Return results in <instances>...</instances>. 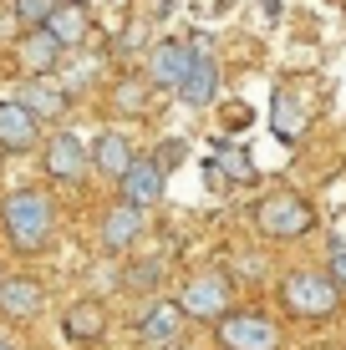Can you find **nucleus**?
Returning a JSON list of instances; mask_svg holds the SVG:
<instances>
[{"mask_svg":"<svg viewBox=\"0 0 346 350\" xmlns=\"http://www.w3.org/2000/svg\"><path fill=\"white\" fill-rule=\"evenodd\" d=\"M46 310V284L31 280V274H10V280H0V315L26 325Z\"/></svg>","mask_w":346,"mask_h":350,"instance_id":"f8f14e48","label":"nucleus"},{"mask_svg":"<svg viewBox=\"0 0 346 350\" xmlns=\"http://www.w3.org/2000/svg\"><path fill=\"white\" fill-rule=\"evenodd\" d=\"M306 127H311V102H306L291 81H280L275 96H270V132H275L280 142H291V148H295V142L306 137Z\"/></svg>","mask_w":346,"mask_h":350,"instance_id":"9d476101","label":"nucleus"},{"mask_svg":"<svg viewBox=\"0 0 346 350\" xmlns=\"http://www.w3.org/2000/svg\"><path fill=\"white\" fill-rule=\"evenodd\" d=\"M0 228H5L10 249L21 254H41L56 234V208L41 188H16L5 203H0Z\"/></svg>","mask_w":346,"mask_h":350,"instance_id":"f257e3e1","label":"nucleus"},{"mask_svg":"<svg viewBox=\"0 0 346 350\" xmlns=\"http://www.w3.org/2000/svg\"><path fill=\"white\" fill-rule=\"evenodd\" d=\"M173 350H194V345H173Z\"/></svg>","mask_w":346,"mask_h":350,"instance_id":"b1692460","label":"nucleus"},{"mask_svg":"<svg viewBox=\"0 0 346 350\" xmlns=\"http://www.w3.org/2000/svg\"><path fill=\"white\" fill-rule=\"evenodd\" d=\"M107 305L102 299H77V305L62 315V335L71 345H97V340H107Z\"/></svg>","mask_w":346,"mask_h":350,"instance_id":"4468645a","label":"nucleus"},{"mask_svg":"<svg viewBox=\"0 0 346 350\" xmlns=\"http://www.w3.org/2000/svg\"><path fill=\"white\" fill-rule=\"evenodd\" d=\"M36 142H41V122L16 96H0V152H31Z\"/></svg>","mask_w":346,"mask_h":350,"instance_id":"ddd939ff","label":"nucleus"},{"mask_svg":"<svg viewBox=\"0 0 346 350\" xmlns=\"http://www.w3.org/2000/svg\"><path fill=\"white\" fill-rule=\"evenodd\" d=\"M112 112H123V117H148V112H153V81H148V77H123V81H112Z\"/></svg>","mask_w":346,"mask_h":350,"instance_id":"aec40b11","label":"nucleus"},{"mask_svg":"<svg viewBox=\"0 0 346 350\" xmlns=\"http://www.w3.org/2000/svg\"><path fill=\"white\" fill-rule=\"evenodd\" d=\"M255 228L265 239H275V244H295V239H306L316 228V208H311V198H301V193H291V188H275V193H265V198L255 203Z\"/></svg>","mask_w":346,"mask_h":350,"instance_id":"7ed1b4c3","label":"nucleus"},{"mask_svg":"<svg viewBox=\"0 0 346 350\" xmlns=\"http://www.w3.org/2000/svg\"><path fill=\"white\" fill-rule=\"evenodd\" d=\"M178 310H184L188 320L219 325V320L234 310V284H230V274H219V269L188 274V280H184V289H178Z\"/></svg>","mask_w":346,"mask_h":350,"instance_id":"20e7f679","label":"nucleus"},{"mask_svg":"<svg viewBox=\"0 0 346 350\" xmlns=\"http://www.w3.org/2000/svg\"><path fill=\"white\" fill-rule=\"evenodd\" d=\"M62 51L66 46L56 41L46 26H36V31H26L16 41V56H21V66H26V77H51V71L62 66Z\"/></svg>","mask_w":346,"mask_h":350,"instance_id":"2eb2a0df","label":"nucleus"},{"mask_svg":"<svg viewBox=\"0 0 346 350\" xmlns=\"http://www.w3.org/2000/svg\"><path fill=\"white\" fill-rule=\"evenodd\" d=\"M188 51H194V62H188V77H184V87H178V102H184L188 112H204L214 96H219V62H214V46L204 36H194Z\"/></svg>","mask_w":346,"mask_h":350,"instance_id":"423d86ee","label":"nucleus"},{"mask_svg":"<svg viewBox=\"0 0 346 350\" xmlns=\"http://www.w3.org/2000/svg\"><path fill=\"white\" fill-rule=\"evenodd\" d=\"M280 325L260 310H230L214 325V345L219 350H280Z\"/></svg>","mask_w":346,"mask_h":350,"instance_id":"39448f33","label":"nucleus"},{"mask_svg":"<svg viewBox=\"0 0 346 350\" xmlns=\"http://www.w3.org/2000/svg\"><path fill=\"white\" fill-rule=\"evenodd\" d=\"M123 203H133V208L148 213L153 203H163V193H169V167L158 158H133V167L123 173Z\"/></svg>","mask_w":346,"mask_h":350,"instance_id":"1a4fd4ad","label":"nucleus"},{"mask_svg":"<svg viewBox=\"0 0 346 350\" xmlns=\"http://www.w3.org/2000/svg\"><path fill=\"white\" fill-rule=\"evenodd\" d=\"M158 264H133V269H127V284H133V289H153V284H158Z\"/></svg>","mask_w":346,"mask_h":350,"instance_id":"5701e85b","label":"nucleus"},{"mask_svg":"<svg viewBox=\"0 0 346 350\" xmlns=\"http://www.w3.org/2000/svg\"><path fill=\"white\" fill-rule=\"evenodd\" d=\"M62 5V0H16V21L26 31H36V26H46L51 21V10Z\"/></svg>","mask_w":346,"mask_h":350,"instance_id":"412c9836","label":"nucleus"},{"mask_svg":"<svg viewBox=\"0 0 346 350\" xmlns=\"http://www.w3.org/2000/svg\"><path fill=\"white\" fill-rule=\"evenodd\" d=\"M188 62H194V51H188V41H158L148 46V62H143V77L153 81V92H178L188 77Z\"/></svg>","mask_w":346,"mask_h":350,"instance_id":"9b49d317","label":"nucleus"},{"mask_svg":"<svg viewBox=\"0 0 346 350\" xmlns=\"http://www.w3.org/2000/svg\"><path fill=\"white\" fill-rule=\"evenodd\" d=\"M138 234H143V208L112 203V208L102 213V249L107 254H127V249L138 244Z\"/></svg>","mask_w":346,"mask_h":350,"instance_id":"f3484780","label":"nucleus"},{"mask_svg":"<svg viewBox=\"0 0 346 350\" xmlns=\"http://www.w3.org/2000/svg\"><path fill=\"white\" fill-rule=\"evenodd\" d=\"M16 102H21V107H26V112L36 117V122H56V117H62V112H66V92H62V87H56V81H51V77H31V81H26V87H21V92H16Z\"/></svg>","mask_w":346,"mask_h":350,"instance_id":"a211bd4d","label":"nucleus"},{"mask_svg":"<svg viewBox=\"0 0 346 350\" xmlns=\"http://www.w3.org/2000/svg\"><path fill=\"white\" fill-rule=\"evenodd\" d=\"M46 31H51L62 46H82V41H87V31H92V16H87L82 0H62V5L51 10V21H46Z\"/></svg>","mask_w":346,"mask_h":350,"instance_id":"6ab92c4d","label":"nucleus"},{"mask_svg":"<svg viewBox=\"0 0 346 350\" xmlns=\"http://www.w3.org/2000/svg\"><path fill=\"white\" fill-rule=\"evenodd\" d=\"M0 350H10V345H5V340H0Z\"/></svg>","mask_w":346,"mask_h":350,"instance_id":"393cba45","label":"nucleus"},{"mask_svg":"<svg viewBox=\"0 0 346 350\" xmlns=\"http://www.w3.org/2000/svg\"><path fill=\"white\" fill-rule=\"evenodd\" d=\"M321 269H326V274H331V284H336L341 295H346V244H336V249H331Z\"/></svg>","mask_w":346,"mask_h":350,"instance_id":"4be33fe9","label":"nucleus"},{"mask_svg":"<svg viewBox=\"0 0 346 350\" xmlns=\"http://www.w3.org/2000/svg\"><path fill=\"white\" fill-rule=\"evenodd\" d=\"M92 173V152L77 132H51L46 137V178L56 183H87Z\"/></svg>","mask_w":346,"mask_h":350,"instance_id":"0eeeda50","label":"nucleus"},{"mask_svg":"<svg viewBox=\"0 0 346 350\" xmlns=\"http://www.w3.org/2000/svg\"><path fill=\"white\" fill-rule=\"evenodd\" d=\"M341 289L331 284V274L326 269H291L280 280V310L285 315H295V320H331L341 310Z\"/></svg>","mask_w":346,"mask_h":350,"instance_id":"f03ea898","label":"nucleus"},{"mask_svg":"<svg viewBox=\"0 0 346 350\" xmlns=\"http://www.w3.org/2000/svg\"><path fill=\"white\" fill-rule=\"evenodd\" d=\"M133 137L127 132H117V127H107V132H97V142H92V167H97L102 178H117L123 183V173L133 167Z\"/></svg>","mask_w":346,"mask_h":350,"instance_id":"dca6fc26","label":"nucleus"},{"mask_svg":"<svg viewBox=\"0 0 346 350\" xmlns=\"http://www.w3.org/2000/svg\"><path fill=\"white\" fill-rule=\"evenodd\" d=\"M184 325H188V315L178 310V299H153L138 315V340L148 350H173L184 340Z\"/></svg>","mask_w":346,"mask_h":350,"instance_id":"6e6552de","label":"nucleus"}]
</instances>
